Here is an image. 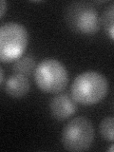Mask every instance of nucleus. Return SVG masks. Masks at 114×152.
Wrapping results in <instances>:
<instances>
[{"mask_svg": "<svg viewBox=\"0 0 114 152\" xmlns=\"http://www.w3.org/2000/svg\"><path fill=\"white\" fill-rule=\"evenodd\" d=\"M7 7H8L7 2L4 1V0H0V18H1L4 15L5 12H6Z\"/></svg>", "mask_w": 114, "mask_h": 152, "instance_id": "obj_11", "label": "nucleus"}, {"mask_svg": "<svg viewBox=\"0 0 114 152\" xmlns=\"http://www.w3.org/2000/svg\"><path fill=\"white\" fill-rule=\"evenodd\" d=\"M94 140V127L88 118H73L65 126L62 132V144L66 150H88Z\"/></svg>", "mask_w": 114, "mask_h": 152, "instance_id": "obj_4", "label": "nucleus"}, {"mask_svg": "<svg viewBox=\"0 0 114 152\" xmlns=\"http://www.w3.org/2000/svg\"><path fill=\"white\" fill-rule=\"evenodd\" d=\"M3 80H4V71L1 69V66H0V86H1Z\"/></svg>", "mask_w": 114, "mask_h": 152, "instance_id": "obj_12", "label": "nucleus"}, {"mask_svg": "<svg viewBox=\"0 0 114 152\" xmlns=\"http://www.w3.org/2000/svg\"><path fill=\"white\" fill-rule=\"evenodd\" d=\"M109 85L104 76L94 70L79 74L71 85V97L76 103L84 106L95 104L107 96Z\"/></svg>", "mask_w": 114, "mask_h": 152, "instance_id": "obj_1", "label": "nucleus"}, {"mask_svg": "<svg viewBox=\"0 0 114 152\" xmlns=\"http://www.w3.org/2000/svg\"><path fill=\"white\" fill-rule=\"evenodd\" d=\"M50 109L52 117L58 121H64L76 112L77 104L69 95L59 93L50 100Z\"/></svg>", "mask_w": 114, "mask_h": 152, "instance_id": "obj_6", "label": "nucleus"}, {"mask_svg": "<svg viewBox=\"0 0 114 152\" xmlns=\"http://www.w3.org/2000/svg\"><path fill=\"white\" fill-rule=\"evenodd\" d=\"M113 117L108 116L103 119V121L100 124V133L103 137V139L108 142H112L113 137Z\"/></svg>", "mask_w": 114, "mask_h": 152, "instance_id": "obj_9", "label": "nucleus"}, {"mask_svg": "<svg viewBox=\"0 0 114 152\" xmlns=\"http://www.w3.org/2000/svg\"><path fill=\"white\" fill-rule=\"evenodd\" d=\"M28 43L25 26L17 22H8L0 26V62L15 61L23 55Z\"/></svg>", "mask_w": 114, "mask_h": 152, "instance_id": "obj_2", "label": "nucleus"}, {"mask_svg": "<svg viewBox=\"0 0 114 152\" xmlns=\"http://www.w3.org/2000/svg\"><path fill=\"white\" fill-rule=\"evenodd\" d=\"M65 18L68 26L81 34H94L100 28L98 12L87 2H73L66 9Z\"/></svg>", "mask_w": 114, "mask_h": 152, "instance_id": "obj_5", "label": "nucleus"}, {"mask_svg": "<svg viewBox=\"0 0 114 152\" xmlns=\"http://www.w3.org/2000/svg\"><path fill=\"white\" fill-rule=\"evenodd\" d=\"M113 4H110L109 6L104 10L103 14V23L106 28L107 31L110 39L113 40L114 37V25H113V16H114V8Z\"/></svg>", "mask_w": 114, "mask_h": 152, "instance_id": "obj_10", "label": "nucleus"}, {"mask_svg": "<svg viewBox=\"0 0 114 152\" xmlns=\"http://www.w3.org/2000/svg\"><path fill=\"white\" fill-rule=\"evenodd\" d=\"M34 81L42 91L59 93L66 88L69 83V73L60 61L48 58L35 66Z\"/></svg>", "mask_w": 114, "mask_h": 152, "instance_id": "obj_3", "label": "nucleus"}, {"mask_svg": "<svg viewBox=\"0 0 114 152\" xmlns=\"http://www.w3.org/2000/svg\"><path fill=\"white\" fill-rule=\"evenodd\" d=\"M35 69V60L32 56H24L15 60V63L12 66L13 72L28 76Z\"/></svg>", "mask_w": 114, "mask_h": 152, "instance_id": "obj_8", "label": "nucleus"}, {"mask_svg": "<svg viewBox=\"0 0 114 152\" xmlns=\"http://www.w3.org/2000/svg\"><path fill=\"white\" fill-rule=\"evenodd\" d=\"M31 84L27 76L21 74H12L5 84V91L10 97L18 99L24 97L30 91Z\"/></svg>", "mask_w": 114, "mask_h": 152, "instance_id": "obj_7", "label": "nucleus"}]
</instances>
